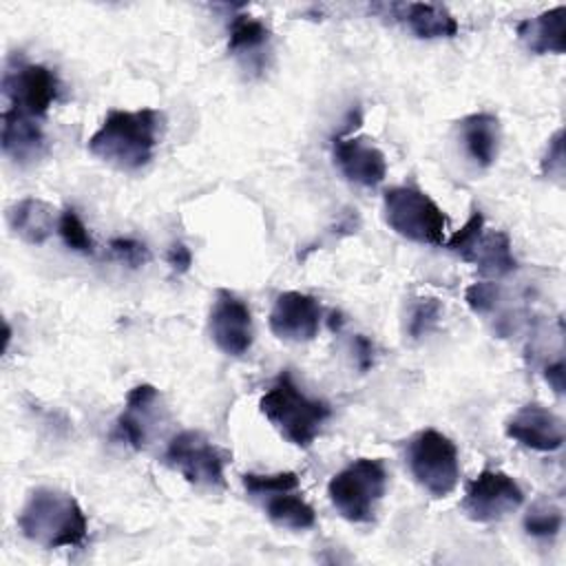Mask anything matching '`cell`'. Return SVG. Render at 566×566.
<instances>
[{
	"label": "cell",
	"instance_id": "21",
	"mask_svg": "<svg viewBox=\"0 0 566 566\" xmlns=\"http://www.w3.org/2000/svg\"><path fill=\"white\" fill-rule=\"evenodd\" d=\"M469 263L475 265L482 274H489V276L511 274L515 270L517 261L513 256L509 234L502 232V230L482 232V237L478 239V243L471 252Z\"/></svg>",
	"mask_w": 566,
	"mask_h": 566
},
{
	"label": "cell",
	"instance_id": "15",
	"mask_svg": "<svg viewBox=\"0 0 566 566\" xmlns=\"http://www.w3.org/2000/svg\"><path fill=\"white\" fill-rule=\"evenodd\" d=\"M157 387L142 382L126 394V405L115 420V438L135 451H142L148 442V422L153 420V409L157 407Z\"/></svg>",
	"mask_w": 566,
	"mask_h": 566
},
{
	"label": "cell",
	"instance_id": "7",
	"mask_svg": "<svg viewBox=\"0 0 566 566\" xmlns=\"http://www.w3.org/2000/svg\"><path fill=\"white\" fill-rule=\"evenodd\" d=\"M164 462L195 486H226L228 453L201 431H181L170 438Z\"/></svg>",
	"mask_w": 566,
	"mask_h": 566
},
{
	"label": "cell",
	"instance_id": "25",
	"mask_svg": "<svg viewBox=\"0 0 566 566\" xmlns=\"http://www.w3.org/2000/svg\"><path fill=\"white\" fill-rule=\"evenodd\" d=\"M243 489L252 497H263L268 493L298 489V475L294 471H279V473H243L241 475Z\"/></svg>",
	"mask_w": 566,
	"mask_h": 566
},
{
	"label": "cell",
	"instance_id": "27",
	"mask_svg": "<svg viewBox=\"0 0 566 566\" xmlns=\"http://www.w3.org/2000/svg\"><path fill=\"white\" fill-rule=\"evenodd\" d=\"M482 232H484V217L480 210H471V217L464 221V226L460 230H455L451 234L449 241H444V245L449 252L458 254L462 261L469 263L471 252H473L478 239L482 237Z\"/></svg>",
	"mask_w": 566,
	"mask_h": 566
},
{
	"label": "cell",
	"instance_id": "13",
	"mask_svg": "<svg viewBox=\"0 0 566 566\" xmlns=\"http://www.w3.org/2000/svg\"><path fill=\"white\" fill-rule=\"evenodd\" d=\"M504 433L526 449L551 453L564 444V422L542 405H524L504 424Z\"/></svg>",
	"mask_w": 566,
	"mask_h": 566
},
{
	"label": "cell",
	"instance_id": "1",
	"mask_svg": "<svg viewBox=\"0 0 566 566\" xmlns=\"http://www.w3.org/2000/svg\"><path fill=\"white\" fill-rule=\"evenodd\" d=\"M164 113L157 108L108 111L99 128L88 137V153L117 170L144 168L161 139Z\"/></svg>",
	"mask_w": 566,
	"mask_h": 566
},
{
	"label": "cell",
	"instance_id": "12",
	"mask_svg": "<svg viewBox=\"0 0 566 566\" xmlns=\"http://www.w3.org/2000/svg\"><path fill=\"white\" fill-rule=\"evenodd\" d=\"M334 164L343 177L363 188H376L387 177L385 153L365 137L336 135L332 139Z\"/></svg>",
	"mask_w": 566,
	"mask_h": 566
},
{
	"label": "cell",
	"instance_id": "9",
	"mask_svg": "<svg viewBox=\"0 0 566 566\" xmlns=\"http://www.w3.org/2000/svg\"><path fill=\"white\" fill-rule=\"evenodd\" d=\"M524 502V491L504 471L484 469L467 486L462 497V511L478 524H493L517 511Z\"/></svg>",
	"mask_w": 566,
	"mask_h": 566
},
{
	"label": "cell",
	"instance_id": "18",
	"mask_svg": "<svg viewBox=\"0 0 566 566\" xmlns=\"http://www.w3.org/2000/svg\"><path fill=\"white\" fill-rule=\"evenodd\" d=\"M517 38L531 53L562 55L566 51V7H553L535 18H526L515 27Z\"/></svg>",
	"mask_w": 566,
	"mask_h": 566
},
{
	"label": "cell",
	"instance_id": "16",
	"mask_svg": "<svg viewBox=\"0 0 566 566\" xmlns=\"http://www.w3.org/2000/svg\"><path fill=\"white\" fill-rule=\"evenodd\" d=\"M387 9L391 18L402 22L420 40L453 38L460 31L458 20L444 4L407 2V4H389Z\"/></svg>",
	"mask_w": 566,
	"mask_h": 566
},
{
	"label": "cell",
	"instance_id": "11",
	"mask_svg": "<svg viewBox=\"0 0 566 566\" xmlns=\"http://www.w3.org/2000/svg\"><path fill=\"white\" fill-rule=\"evenodd\" d=\"M323 321V310L316 296L287 290L274 298L270 310V332L287 343H307L316 338Z\"/></svg>",
	"mask_w": 566,
	"mask_h": 566
},
{
	"label": "cell",
	"instance_id": "10",
	"mask_svg": "<svg viewBox=\"0 0 566 566\" xmlns=\"http://www.w3.org/2000/svg\"><path fill=\"white\" fill-rule=\"evenodd\" d=\"M208 329L210 338L226 356H243L254 340L250 307L230 290H217L208 316Z\"/></svg>",
	"mask_w": 566,
	"mask_h": 566
},
{
	"label": "cell",
	"instance_id": "33",
	"mask_svg": "<svg viewBox=\"0 0 566 566\" xmlns=\"http://www.w3.org/2000/svg\"><path fill=\"white\" fill-rule=\"evenodd\" d=\"M544 378H546V382L551 385V389H553L557 396H562V394H564V360L557 358L555 363H548V365L544 367Z\"/></svg>",
	"mask_w": 566,
	"mask_h": 566
},
{
	"label": "cell",
	"instance_id": "23",
	"mask_svg": "<svg viewBox=\"0 0 566 566\" xmlns=\"http://www.w3.org/2000/svg\"><path fill=\"white\" fill-rule=\"evenodd\" d=\"M562 509L548 500H537L524 515V531L535 539H555L562 531Z\"/></svg>",
	"mask_w": 566,
	"mask_h": 566
},
{
	"label": "cell",
	"instance_id": "17",
	"mask_svg": "<svg viewBox=\"0 0 566 566\" xmlns=\"http://www.w3.org/2000/svg\"><path fill=\"white\" fill-rule=\"evenodd\" d=\"M60 214L38 197H24L7 208V223L15 237L31 245H42L57 228Z\"/></svg>",
	"mask_w": 566,
	"mask_h": 566
},
{
	"label": "cell",
	"instance_id": "3",
	"mask_svg": "<svg viewBox=\"0 0 566 566\" xmlns=\"http://www.w3.org/2000/svg\"><path fill=\"white\" fill-rule=\"evenodd\" d=\"M259 409L287 442L301 449H307L316 440L332 413L327 402L303 394L290 371L276 376L261 396Z\"/></svg>",
	"mask_w": 566,
	"mask_h": 566
},
{
	"label": "cell",
	"instance_id": "32",
	"mask_svg": "<svg viewBox=\"0 0 566 566\" xmlns=\"http://www.w3.org/2000/svg\"><path fill=\"white\" fill-rule=\"evenodd\" d=\"M354 358H356V365H358V369L360 371H367L371 365H374V343L367 338V336H363V334H356L354 336Z\"/></svg>",
	"mask_w": 566,
	"mask_h": 566
},
{
	"label": "cell",
	"instance_id": "14",
	"mask_svg": "<svg viewBox=\"0 0 566 566\" xmlns=\"http://www.w3.org/2000/svg\"><path fill=\"white\" fill-rule=\"evenodd\" d=\"M0 146L11 161L27 166L44 155L46 137L35 117L4 108L0 115Z\"/></svg>",
	"mask_w": 566,
	"mask_h": 566
},
{
	"label": "cell",
	"instance_id": "2",
	"mask_svg": "<svg viewBox=\"0 0 566 566\" xmlns=\"http://www.w3.org/2000/svg\"><path fill=\"white\" fill-rule=\"evenodd\" d=\"M20 533L46 548H82L88 537V520L80 502L60 489L38 486L33 489L20 513H18Z\"/></svg>",
	"mask_w": 566,
	"mask_h": 566
},
{
	"label": "cell",
	"instance_id": "5",
	"mask_svg": "<svg viewBox=\"0 0 566 566\" xmlns=\"http://www.w3.org/2000/svg\"><path fill=\"white\" fill-rule=\"evenodd\" d=\"M387 226L407 241L442 245L447 232L444 210L418 186H394L382 195Z\"/></svg>",
	"mask_w": 566,
	"mask_h": 566
},
{
	"label": "cell",
	"instance_id": "20",
	"mask_svg": "<svg viewBox=\"0 0 566 566\" xmlns=\"http://www.w3.org/2000/svg\"><path fill=\"white\" fill-rule=\"evenodd\" d=\"M261 500L268 520L279 528L307 531L316 524V513L312 504L298 493V489L268 493Z\"/></svg>",
	"mask_w": 566,
	"mask_h": 566
},
{
	"label": "cell",
	"instance_id": "26",
	"mask_svg": "<svg viewBox=\"0 0 566 566\" xmlns=\"http://www.w3.org/2000/svg\"><path fill=\"white\" fill-rule=\"evenodd\" d=\"M440 314H442V303L433 296H420L411 303V310H409V336L411 338H422L424 334H429L438 321H440Z\"/></svg>",
	"mask_w": 566,
	"mask_h": 566
},
{
	"label": "cell",
	"instance_id": "8",
	"mask_svg": "<svg viewBox=\"0 0 566 566\" xmlns=\"http://www.w3.org/2000/svg\"><path fill=\"white\" fill-rule=\"evenodd\" d=\"M57 93L60 82L49 66L27 62L15 55L7 60L2 73V95L7 99V108H15L24 115L42 119L57 99Z\"/></svg>",
	"mask_w": 566,
	"mask_h": 566
},
{
	"label": "cell",
	"instance_id": "28",
	"mask_svg": "<svg viewBox=\"0 0 566 566\" xmlns=\"http://www.w3.org/2000/svg\"><path fill=\"white\" fill-rule=\"evenodd\" d=\"M108 252L115 261L137 270L150 263V250L146 243L133 239V237H115L108 241Z\"/></svg>",
	"mask_w": 566,
	"mask_h": 566
},
{
	"label": "cell",
	"instance_id": "29",
	"mask_svg": "<svg viewBox=\"0 0 566 566\" xmlns=\"http://www.w3.org/2000/svg\"><path fill=\"white\" fill-rule=\"evenodd\" d=\"M502 287L495 281H475L464 290V301L473 314H491L500 301Z\"/></svg>",
	"mask_w": 566,
	"mask_h": 566
},
{
	"label": "cell",
	"instance_id": "31",
	"mask_svg": "<svg viewBox=\"0 0 566 566\" xmlns=\"http://www.w3.org/2000/svg\"><path fill=\"white\" fill-rule=\"evenodd\" d=\"M166 261H168V265H170L177 274H184V272H188L190 265H192V252H190V248H188L186 243L175 241V243L168 248V252H166Z\"/></svg>",
	"mask_w": 566,
	"mask_h": 566
},
{
	"label": "cell",
	"instance_id": "30",
	"mask_svg": "<svg viewBox=\"0 0 566 566\" xmlns=\"http://www.w3.org/2000/svg\"><path fill=\"white\" fill-rule=\"evenodd\" d=\"M542 172L555 179L564 177V130H555L548 139L546 153L542 157Z\"/></svg>",
	"mask_w": 566,
	"mask_h": 566
},
{
	"label": "cell",
	"instance_id": "19",
	"mask_svg": "<svg viewBox=\"0 0 566 566\" xmlns=\"http://www.w3.org/2000/svg\"><path fill=\"white\" fill-rule=\"evenodd\" d=\"M460 137L467 155L480 166L489 168L500 153V119L493 113H471L460 122Z\"/></svg>",
	"mask_w": 566,
	"mask_h": 566
},
{
	"label": "cell",
	"instance_id": "6",
	"mask_svg": "<svg viewBox=\"0 0 566 566\" xmlns=\"http://www.w3.org/2000/svg\"><path fill=\"white\" fill-rule=\"evenodd\" d=\"M407 464L413 480L431 495L447 497L460 480L455 442L438 429L418 431L407 444Z\"/></svg>",
	"mask_w": 566,
	"mask_h": 566
},
{
	"label": "cell",
	"instance_id": "4",
	"mask_svg": "<svg viewBox=\"0 0 566 566\" xmlns=\"http://www.w3.org/2000/svg\"><path fill=\"white\" fill-rule=\"evenodd\" d=\"M387 469L378 458H358L332 475L327 495L340 517L352 524H367L376 517L387 491Z\"/></svg>",
	"mask_w": 566,
	"mask_h": 566
},
{
	"label": "cell",
	"instance_id": "24",
	"mask_svg": "<svg viewBox=\"0 0 566 566\" xmlns=\"http://www.w3.org/2000/svg\"><path fill=\"white\" fill-rule=\"evenodd\" d=\"M57 232H60V237H62V241L69 250L80 252V254H93L95 252V243H93L84 221L80 219V214L73 208H64L60 212Z\"/></svg>",
	"mask_w": 566,
	"mask_h": 566
},
{
	"label": "cell",
	"instance_id": "22",
	"mask_svg": "<svg viewBox=\"0 0 566 566\" xmlns=\"http://www.w3.org/2000/svg\"><path fill=\"white\" fill-rule=\"evenodd\" d=\"M270 42V29L250 13L232 15L228 24V51L232 55H256Z\"/></svg>",
	"mask_w": 566,
	"mask_h": 566
}]
</instances>
